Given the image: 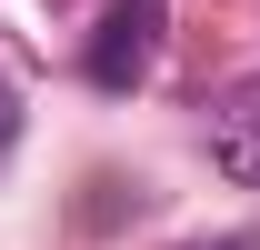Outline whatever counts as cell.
Instances as JSON below:
<instances>
[{
	"label": "cell",
	"instance_id": "cell-1",
	"mask_svg": "<svg viewBox=\"0 0 260 250\" xmlns=\"http://www.w3.org/2000/svg\"><path fill=\"white\" fill-rule=\"evenodd\" d=\"M150 50H160V0H120L90 40V80L100 90H140L150 80Z\"/></svg>",
	"mask_w": 260,
	"mask_h": 250
},
{
	"label": "cell",
	"instance_id": "cell-2",
	"mask_svg": "<svg viewBox=\"0 0 260 250\" xmlns=\"http://www.w3.org/2000/svg\"><path fill=\"white\" fill-rule=\"evenodd\" d=\"M210 160H220L240 190H260V90H240V100L210 110Z\"/></svg>",
	"mask_w": 260,
	"mask_h": 250
},
{
	"label": "cell",
	"instance_id": "cell-3",
	"mask_svg": "<svg viewBox=\"0 0 260 250\" xmlns=\"http://www.w3.org/2000/svg\"><path fill=\"white\" fill-rule=\"evenodd\" d=\"M10 140H20V100L0 90V160H10Z\"/></svg>",
	"mask_w": 260,
	"mask_h": 250
},
{
	"label": "cell",
	"instance_id": "cell-4",
	"mask_svg": "<svg viewBox=\"0 0 260 250\" xmlns=\"http://www.w3.org/2000/svg\"><path fill=\"white\" fill-rule=\"evenodd\" d=\"M190 250H260V240H190Z\"/></svg>",
	"mask_w": 260,
	"mask_h": 250
}]
</instances>
